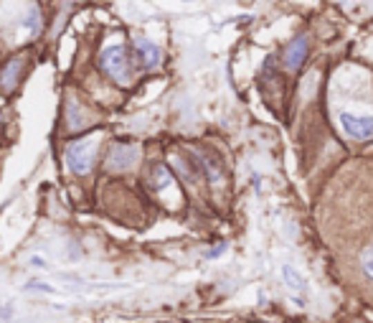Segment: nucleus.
Here are the masks:
<instances>
[{
    "mask_svg": "<svg viewBox=\"0 0 373 323\" xmlns=\"http://www.w3.org/2000/svg\"><path fill=\"white\" fill-rule=\"evenodd\" d=\"M92 142L89 140H74L69 142V148H66V166L74 171V174H89V168H92Z\"/></svg>",
    "mask_w": 373,
    "mask_h": 323,
    "instance_id": "f257e3e1",
    "label": "nucleus"
},
{
    "mask_svg": "<svg viewBox=\"0 0 373 323\" xmlns=\"http://www.w3.org/2000/svg\"><path fill=\"white\" fill-rule=\"evenodd\" d=\"M99 64L102 69L107 71V74H112L115 79H127V51H124V46H109L104 48V54L99 56Z\"/></svg>",
    "mask_w": 373,
    "mask_h": 323,
    "instance_id": "f03ea898",
    "label": "nucleus"
},
{
    "mask_svg": "<svg viewBox=\"0 0 373 323\" xmlns=\"http://www.w3.org/2000/svg\"><path fill=\"white\" fill-rule=\"evenodd\" d=\"M341 125H343V130H345V135L356 138V140L373 138V118L356 115V112H343V115H341Z\"/></svg>",
    "mask_w": 373,
    "mask_h": 323,
    "instance_id": "7ed1b4c3",
    "label": "nucleus"
},
{
    "mask_svg": "<svg viewBox=\"0 0 373 323\" xmlns=\"http://www.w3.org/2000/svg\"><path fill=\"white\" fill-rule=\"evenodd\" d=\"M137 160V148L135 145H127V142H115L112 150H109L107 156V166L112 171H124V168H130Z\"/></svg>",
    "mask_w": 373,
    "mask_h": 323,
    "instance_id": "20e7f679",
    "label": "nucleus"
},
{
    "mask_svg": "<svg viewBox=\"0 0 373 323\" xmlns=\"http://www.w3.org/2000/svg\"><path fill=\"white\" fill-rule=\"evenodd\" d=\"M21 71H23V59H10V62L6 64V69L0 71V87L6 89V92H13Z\"/></svg>",
    "mask_w": 373,
    "mask_h": 323,
    "instance_id": "39448f33",
    "label": "nucleus"
},
{
    "mask_svg": "<svg viewBox=\"0 0 373 323\" xmlns=\"http://www.w3.org/2000/svg\"><path fill=\"white\" fill-rule=\"evenodd\" d=\"M135 46H137V54H140L142 64H145L148 69H153V66H157V64H160V48H157L153 41L137 39V41H135Z\"/></svg>",
    "mask_w": 373,
    "mask_h": 323,
    "instance_id": "423d86ee",
    "label": "nucleus"
},
{
    "mask_svg": "<svg viewBox=\"0 0 373 323\" xmlns=\"http://www.w3.org/2000/svg\"><path fill=\"white\" fill-rule=\"evenodd\" d=\"M305 54H307V39L300 36V39L292 41L287 48V69H297V66L303 64Z\"/></svg>",
    "mask_w": 373,
    "mask_h": 323,
    "instance_id": "0eeeda50",
    "label": "nucleus"
},
{
    "mask_svg": "<svg viewBox=\"0 0 373 323\" xmlns=\"http://www.w3.org/2000/svg\"><path fill=\"white\" fill-rule=\"evenodd\" d=\"M21 26H23V31L28 33V36H39L41 28H44V18H41V10L39 8L28 10V13L23 16V21H21Z\"/></svg>",
    "mask_w": 373,
    "mask_h": 323,
    "instance_id": "6e6552de",
    "label": "nucleus"
},
{
    "mask_svg": "<svg viewBox=\"0 0 373 323\" xmlns=\"http://www.w3.org/2000/svg\"><path fill=\"white\" fill-rule=\"evenodd\" d=\"M361 273H363V277L373 280V245L368 247L363 252V257H361Z\"/></svg>",
    "mask_w": 373,
    "mask_h": 323,
    "instance_id": "1a4fd4ad",
    "label": "nucleus"
},
{
    "mask_svg": "<svg viewBox=\"0 0 373 323\" xmlns=\"http://www.w3.org/2000/svg\"><path fill=\"white\" fill-rule=\"evenodd\" d=\"M285 277H287V285H292L297 290H305V280H300V275L292 268H285Z\"/></svg>",
    "mask_w": 373,
    "mask_h": 323,
    "instance_id": "9d476101",
    "label": "nucleus"
}]
</instances>
